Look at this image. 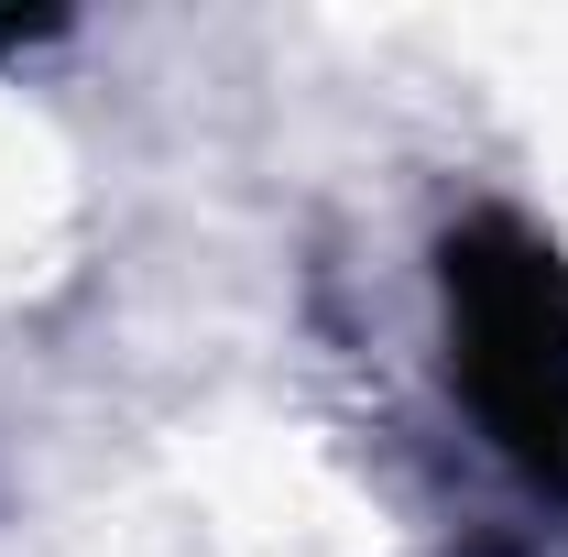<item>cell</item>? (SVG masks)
Wrapping results in <instances>:
<instances>
[{
	"label": "cell",
	"mask_w": 568,
	"mask_h": 557,
	"mask_svg": "<svg viewBox=\"0 0 568 557\" xmlns=\"http://www.w3.org/2000/svg\"><path fill=\"white\" fill-rule=\"evenodd\" d=\"M448 394L493 437V459L568 514V252L514 209H470L437 241Z\"/></svg>",
	"instance_id": "6da1fadb"
}]
</instances>
